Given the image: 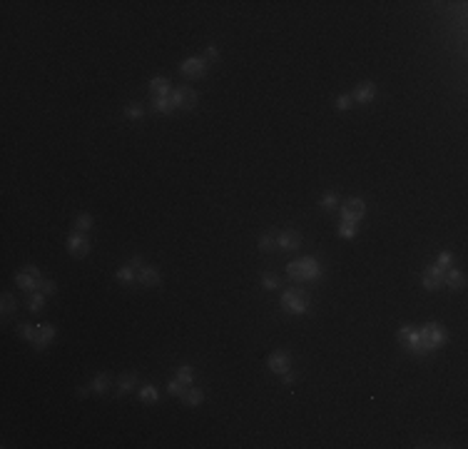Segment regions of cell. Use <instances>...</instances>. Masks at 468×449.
<instances>
[{
	"label": "cell",
	"mask_w": 468,
	"mask_h": 449,
	"mask_svg": "<svg viewBox=\"0 0 468 449\" xmlns=\"http://www.w3.org/2000/svg\"><path fill=\"white\" fill-rule=\"evenodd\" d=\"M396 339L406 347V352L416 355V357H426L434 350H441L446 344V329L441 327L439 322H428L421 329H413L406 325V327L399 329Z\"/></svg>",
	"instance_id": "obj_1"
},
{
	"label": "cell",
	"mask_w": 468,
	"mask_h": 449,
	"mask_svg": "<svg viewBox=\"0 0 468 449\" xmlns=\"http://www.w3.org/2000/svg\"><path fill=\"white\" fill-rule=\"evenodd\" d=\"M287 277L292 282H314L322 277V265L314 257H301L287 265Z\"/></svg>",
	"instance_id": "obj_2"
},
{
	"label": "cell",
	"mask_w": 468,
	"mask_h": 449,
	"mask_svg": "<svg viewBox=\"0 0 468 449\" xmlns=\"http://www.w3.org/2000/svg\"><path fill=\"white\" fill-rule=\"evenodd\" d=\"M282 309L287 312V315H304L306 309H309V295L304 292V290H299V287H292V290H287L284 295H282Z\"/></svg>",
	"instance_id": "obj_3"
},
{
	"label": "cell",
	"mask_w": 468,
	"mask_h": 449,
	"mask_svg": "<svg viewBox=\"0 0 468 449\" xmlns=\"http://www.w3.org/2000/svg\"><path fill=\"white\" fill-rule=\"evenodd\" d=\"M15 282L25 292H37L40 290V282H43V274H40V269L35 267V265H28L23 272L15 274Z\"/></svg>",
	"instance_id": "obj_4"
},
{
	"label": "cell",
	"mask_w": 468,
	"mask_h": 449,
	"mask_svg": "<svg viewBox=\"0 0 468 449\" xmlns=\"http://www.w3.org/2000/svg\"><path fill=\"white\" fill-rule=\"evenodd\" d=\"M207 60L205 58H187L182 65H179V73L187 78V80H202L207 75Z\"/></svg>",
	"instance_id": "obj_5"
},
{
	"label": "cell",
	"mask_w": 468,
	"mask_h": 449,
	"mask_svg": "<svg viewBox=\"0 0 468 449\" xmlns=\"http://www.w3.org/2000/svg\"><path fill=\"white\" fill-rule=\"evenodd\" d=\"M170 100H172V105L175 108H182V110H192L194 105H197V92L192 88H187V85H182V88H177L170 92Z\"/></svg>",
	"instance_id": "obj_6"
},
{
	"label": "cell",
	"mask_w": 468,
	"mask_h": 449,
	"mask_svg": "<svg viewBox=\"0 0 468 449\" xmlns=\"http://www.w3.org/2000/svg\"><path fill=\"white\" fill-rule=\"evenodd\" d=\"M339 210H341V222H359L366 212V205H364L361 197H351Z\"/></svg>",
	"instance_id": "obj_7"
},
{
	"label": "cell",
	"mask_w": 468,
	"mask_h": 449,
	"mask_svg": "<svg viewBox=\"0 0 468 449\" xmlns=\"http://www.w3.org/2000/svg\"><path fill=\"white\" fill-rule=\"evenodd\" d=\"M266 367H269V372H274V374H284V372L292 369V355H289L287 350H277V352L269 355Z\"/></svg>",
	"instance_id": "obj_8"
},
{
	"label": "cell",
	"mask_w": 468,
	"mask_h": 449,
	"mask_svg": "<svg viewBox=\"0 0 468 449\" xmlns=\"http://www.w3.org/2000/svg\"><path fill=\"white\" fill-rule=\"evenodd\" d=\"M67 252H70L72 257H77V260L88 257V252H90V237L75 230V232L67 237Z\"/></svg>",
	"instance_id": "obj_9"
},
{
	"label": "cell",
	"mask_w": 468,
	"mask_h": 449,
	"mask_svg": "<svg viewBox=\"0 0 468 449\" xmlns=\"http://www.w3.org/2000/svg\"><path fill=\"white\" fill-rule=\"evenodd\" d=\"M443 277H446V269H441L439 265H431V267L423 272V290L426 292H436L443 287Z\"/></svg>",
	"instance_id": "obj_10"
},
{
	"label": "cell",
	"mask_w": 468,
	"mask_h": 449,
	"mask_svg": "<svg viewBox=\"0 0 468 449\" xmlns=\"http://www.w3.org/2000/svg\"><path fill=\"white\" fill-rule=\"evenodd\" d=\"M277 247L284 250V252H294V250L301 247V235L294 232V230H284V232L277 235Z\"/></svg>",
	"instance_id": "obj_11"
},
{
	"label": "cell",
	"mask_w": 468,
	"mask_h": 449,
	"mask_svg": "<svg viewBox=\"0 0 468 449\" xmlns=\"http://www.w3.org/2000/svg\"><path fill=\"white\" fill-rule=\"evenodd\" d=\"M55 334H58V329L53 327V325H37V337H35L32 347H35V350H45V347L55 339Z\"/></svg>",
	"instance_id": "obj_12"
},
{
	"label": "cell",
	"mask_w": 468,
	"mask_h": 449,
	"mask_svg": "<svg viewBox=\"0 0 468 449\" xmlns=\"http://www.w3.org/2000/svg\"><path fill=\"white\" fill-rule=\"evenodd\" d=\"M443 285H446L451 292H458V290H463V287H466V272H461V269H446Z\"/></svg>",
	"instance_id": "obj_13"
},
{
	"label": "cell",
	"mask_w": 468,
	"mask_h": 449,
	"mask_svg": "<svg viewBox=\"0 0 468 449\" xmlns=\"http://www.w3.org/2000/svg\"><path fill=\"white\" fill-rule=\"evenodd\" d=\"M354 102H359V105H369L374 97H376V85L374 83H361L359 88L354 90Z\"/></svg>",
	"instance_id": "obj_14"
},
{
	"label": "cell",
	"mask_w": 468,
	"mask_h": 449,
	"mask_svg": "<svg viewBox=\"0 0 468 449\" xmlns=\"http://www.w3.org/2000/svg\"><path fill=\"white\" fill-rule=\"evenodd\" d=\"M137 282L142 287H157L162 282V277H160V272L154 267H142V269H137Z\"/></svg>",
	"instance_id": "obj_15"
},
{
	"label": "cell",
	"mask_w": 468,
	"mask_h": 449,
	"mask_svg": "<svg viewBox=\"0 0 468 449\" xmlns=\"http://www.w3.org/2000/svg\"><path fill=\"white\" fill-rule=\"evenodd\" d=\"M149 90H152V95H154V97H170V92H172V83H170L167 78L157 75V78H152V80H149Z\"/></svg>",
	"instance_id": "obj_16"
},
{
	"label": "cell",
	"mask_w": 468,
	"mask_h": 449,
	"mask_svg": "<svg viewBox=\"0 0 468 449\" xmlns=\"http://www.w3.org/2000/svg\"><path fill=\"white\" fill-rule=\"evenodd\" d=\"M110 385H112V374H110V372H102V374H97V377L90 382V392L102 394V392H107V389H110Z\"/></svg>",
	"instance_id": "obj_17"
},
{
	"label": "cell",
	"mask_w": 468,
	"mask_h": 449,
	"mask_svg": "<svg viewBox=\"0 0 468 449\" xmlns=\"http://www.w3.org/2000/svg\"><path fill=\"white\" fill-rule=\"evenodd\" d=\"M202 399H205V394H202V389L200 387H187L184 397H182V402H184L187 407H200V404H202Z\"/></svg>",
	"instance_id": "obj_18"
},
{
	"label": "cell",
	"mask_w": 468,
	"mask_h": 449,
	"mask_svg": "<svg viewBox=\"0 0 468 449\" xmlns=\"http://www.w3.org/2000/svg\"><path fill=\"white\" fill-rule=\"evenodd\" d=\"M135 385H137V374H135V372L122 374L120 382H117V394H127L130 389H135Z\"/></svg>",
	"instance_id": "obj_19"
},
{
	"label": "cell",
	"mask_w": 468,
	"mask_h": 449,
	"mask_svg": "<svg viewBox=\"0 0 468 449\" xmlns=\"http://www.w3.org/2000/svg\"><path fill=\"white\" fill-rule=\"evenodd\" d=\"M18 334L23 337V339H28L30 344L35 342V337H37V325H30V322H20L18 325Z\"/></svg>",
	"instance_id": "obj_20"
},
{
	"label": "cell",
	"mask_w": 468,
	"mask_h": 449,
	"mask_svg": "<svg viewBox=\"0 0 468 449\" xmlns=\"http://www.w3.org/2000/svg\"><path fill=\"white\" fill-rule=\"evenodd\" d=\"M43 307H45V295L37 290V292H30L28 297V309L30 312H43Z\"/></svg>",
	"instance_id": "obj_21"
},
{
	"label": "cell",
	"mask_w": 468,
	"mask_h": 449,
	"mask_svg": "<svg viewBox=\"0 0 468 449\" xmlns=\"http://www.w3.org/2000/svg\"><path fill=\"white\" fill-rule=\"evenodd\" d=\"M92 225H95V220H92L90 212H80V215L75 217V230H77V232H85V230H90Z\"/></svg>",
	"instance_id": "obj_22"
},
{
	"label": "cell",
	"mask_w": 468,
	"mask_h": 449,
	"mask_svg": "<svg viewBox=\"0 0 468 449\" xmlns=\"http://www.w3.org/2000/svg\"><path fill=\"white\" fill-rule=\"evenodd\" d=\"M15 309H18V302L13 299V295L10 292H3V320H8Z\"/></svg>",
	"instance_id": "obj_23"
},
{
	"label": "cell",
	"mask_w": 468,
	"mask_h": 449,
	"mask_svg": "<svg viewBox=\"0 0 468 449\" xmlns=\"http://www.w3.org/2000/svg\"><path fill=\"white\" fill-rule=\"evenodd\" d=\"M154 113H162V115H170L175 113V105L170 97H154Z\"/></svg>",
	"instance_id": "obj_24"
},
{
	"label": "cell",
	"mask_w": 468,
	"mask_h": 449,
	"mask_svg": "<svg viewBox=\"0 0 468 449\" xmlns=\"http://www.w3.org/2000/svg\"><path fill=\"white\" fill-rule=\"evenodd\" d=\"M177 379H179L182 385H187V387H192V385H194V372H192V367H187V364H182V367L177 369Z\"/></svg>",
	"instance_id": "obj_25"
},
{
	"label": "cell",
	"mask_w": 468,
	"mask_h": 449,
	"mask_svg": "<svg viewBox=\"0 0 468 449\" xmlns=\"http://www.w3.org/2000/svg\"><path fill=\"white\" fill-rule=\"evenodd\" d=\"M356 235H359V225H356V222H341V225H339V237L354 239Z\"/></svg>",
	"instance_id": "obj_26"
},
{
	"label": "cell",
	"mask_w": 468,
	"mask_h": 449,
	"mask_svg": "<svg viewBox=\"0 0 468 449\" xmlns=\"http://www.w3.org/2000/svg\"><path fill=\"white\" fill-rule=\"evenodd\" d=\"M160 399V392L152 387V385H147V387L140 389V402H145V404H154Z\"/></svg>",
	"instance_id": "obj_27"
},
{
	"label": "cell",
	"mask_w": 468,
	"mask_h": 449,
	"mask_svg": "<svg viewBox=\"0 0 468 449\" xmlns=\"http://www.w3.org/2000/svg\"><path fill=\"white\" fill-rule=\"evenodd\" d=\"M322 210L324 212H334V210H339V197L334 195V192H329V195H324L322 197Z\"/></svg>",
	"instance_id": "obj_28"
},
{
	"label": "cell",
	"mask_w": 468,
	"mask_h": 449,
	"mask_svg": "<svg viewBox=\"0 0 468 449\" xmlns=\"http://www.w3.org/2000/svg\"><path fill=\"white\" fill-rule=\"evenodd\" d=\"M120 282H135V267H130V265H125V267H120L117 269V274H115Z\"/></svg>",
	"instance_id": "obj_29"
},
{
	"label": "cell",
	"mask_w": 468,
	"mask_h": 449,
	"mask_svg": "<svg viewBox=\"0 0 468 449\" xmlns=\"http://www.w3.org/2000/svg\"><path fill=\"white\" fill-rule=\"evenodd\" d=\"M262 287L266 290V292L277 290V287H279V277H277V274H271V272H266V274L262 277Z\"/></svg>",
	"instance_id": "obj_30"
},
{
	"label": "cell",
	"mask_w": 468,
	"mask_h": 449,
	"mask_svg": "<svg viewBox=\"0 0 468 449\" xmlns=\"http://www.w3.org/2000/svg\"><path fill=\"white\" fill-rule=\"evenodd\" d=\"M167 392H170L172 397H179V399H182V397H184V392H187V385H182L179 379H172V382L167 385Z\"/></svg>",
	"instance_id": "obj_31"
},
{
	"label": "cell",
	"mask_w": 468,
	"mask_h": 449,
	"mask_svg": "<svg viewBox=\"0 0 468 449\" xmlns=\"http://www.w3.org/2000/svg\"><path fill=\"white\" fill-rule=\"evenodd\" d=\"M274 247H277V237H274V235H264V237L259 239V250H262V252H274Z\"/></svg>",
	"instance_id": "obj_32"
},
{
	"label": "cell",
	"mask_w": 468,
	"mask_h": 449,
	"mask_svg": "<svg viewBox=\"0 0 468 449\" xmlns=\"http://www.w3.org/2000/svg\"><path fill=\"white\" fill-rule=\"evenodd\" d=\"M125 115L130 120H142L145 118V110H142L140 105H127V108H125Z\"/></svg>",
	"instance_id": "obj_33"
},
{
	"label": "cell",
	"mask_w": 468,
	"mask_h": 449,
	"mask_svg": "<svg viewBox=\"0 0 468 449\" xmlns=\"http://www.w3.org/2000/svg\"><path fill=\"white\" fill-rule=\"evenodd\" d=\"M334 105H336V110H349L351 105H354V97L351 95H339Z\"/></svg>",
	"instance_id": "obj_34"
},
{
	"label": "cell",
	"mask_w": 468,
	"mask_h": 449,
	"mask_svg": "<svg viewBox=\"0 0 468 449\" xmlns=\"http://www.w3.org/2000/svg\"><path fill=\"white\" fill-rule=\"evenodd\" d=\"M55 290H58V285H55L53 280H43V282H40V292H43V295H55Z\"/></svg>",
	"instance_id": "obj_35"
},
{
	"label": "cell",
	"mask_w": 468,
	"mask_h": 449,
	"mask_svg": "<svg viewBox=\"0 0 468 449\" xmlns=\"http://www.w3.org/2000/svg\"><path fill=\"white\" fill-rule=\"evenodd\" d=\"M453 262V255L451 252H441L439 255V260H436V265H439L441 269H448V265Z\"/></svg>",
	"instance_id": "obj_36"
},
{
	"label": "cell",
	"mask_w": 468,
	"mask_h": 449,
	"mask_svg": "<svg viewBox=\"0 0 468 449\" xmlns=\"http://www.w3.org/2000/svg\"><path fill=\"white\" fill-rule=\"evenodd\" d=\"M130 267H135V269H142L145 267V257L142 255H135V257H130V262H127Z\"/></svg>",
	"instance_id": "obj_37"
},
{
	"label": "cell",
	"mask_w": 468,
	"mask_h": 449,
	"mask_svg": "<svg viewBox=\"0 0 468 449\" xmlns=\"http://www.w3.org/2000/svg\"><path fill=\"white\" fill-rule=\"evenodd\" d=\"M202 58H205L207 62H209V60H217V58H219V50H217V45H209V48L205 50V55H202Z\"/></svg>",
	"instance_id": "obj_38"
},
{
	"label": "cell",
	"mask_w": 468,
	"mask_h": 449,
	"mask_svg": "<svg viewBox=\"0 0 468 449\" xmlns=\"http://www.w3.org/2000/svg\"><path fill=\"white\" fill-rule=\"evenodd\" d=\"M282 382H284V385H294V382H296V374H294L292 369L284 372V374H282Z\"/></svg>",
	"instance_id": "obj_39"
}]
</instances>
